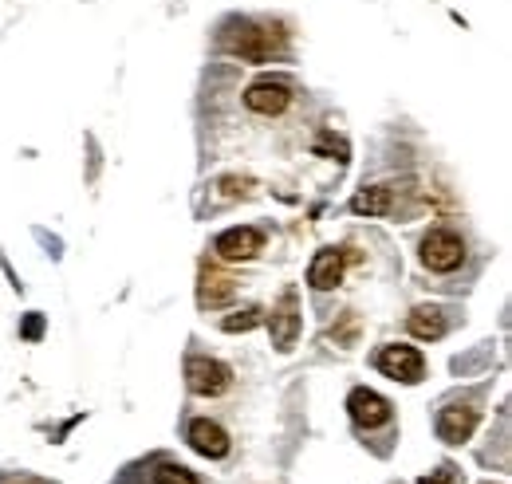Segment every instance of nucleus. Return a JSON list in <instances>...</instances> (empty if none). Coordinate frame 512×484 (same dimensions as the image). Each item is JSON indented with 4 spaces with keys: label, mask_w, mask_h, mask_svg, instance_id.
Returning <instances> with one entry per match:
<instances>
[{
    "label": "nucleus",
    "mask_w": 512,
    "mask_h": 484,
    "mask_svg": "<svg viewBox=\"0 0 512 484\" xmlns=\"http://www.w3.org/2000/svg\"><path fill=\"white\" fill-rule=\"evenodd\" d=\"M268 327H272V347L276 351H292L296 347V339H300V292L296 288H284L280 292Z\"/></svg>",
    "instance_id": "f03ea898"
},
{
    "label": "nucleus",
    "mask_w": 512,
    "mask_h": 484,
    "mask_svg": "<svg viewBox=\"0 0 512 484\" xmlns=\"http://www.w3.org/2000/svg\"><path fill=\"white\" fill-rule=\"evenodd\" d=\"M154 484H197L190 469H182V465H162L158 473H154Z\"/></svg>",
    "instance_id": "dca6fc26"
},
{
    "label": "nucleus",
    "mask_w": 512,
    "mask_h": 484,
    "mask_svg": "<svg viewBox=\"0 0 512 484\" xmlns=\"http://www.w3.org/2000/svg\"><path fill=\"white\" fill-rule=\"evenodd\" d=\"M406 327L418 339H442L446 335V315H442V307H414L410 319H406Z\"/></svg>",
    "instance_id": "ddd939ff"
},
{
    "label": "nucleus",
    "mask_w": 512,
    "mask_h": 484,
    "mask_svg": "<svg viewBox=\"0 0 512 484\" xmlns=\"http://www.w3.org/2000/svg\"><path fill=\"white\" fill-rule=\"evenodd\" d=\"M347 414H351V422L363 425V429H379V425L390 422V402H386L383 394L359 386V390L347 394Z\"/></svg>",
    "instance_id": "0eeeda50"
},
{
    "label": "nucleus",
    "mask_w": 512,
    "mask_h": 484,
    "mask_svg": "<svg viewBox=\"0 0 512 484\" xmlns=\"http://www.w3.org/2000/svg\"><path fill=\"white\" fill-rule=\"evenodd\" d=\"M375 363H379V370H383L386 378L406 382V386L422 382V374H426V359H422V351H418V347H406V343H390V347H383Z\"/></svg>",
    "instance_id": "7ed1b4c3"
},
{
    "label": "nucleus",
    "mask_w": 512,
    "mask_h": 484,
    "mask_svg": "<svg viewBox=\"0 0 512 484\" xmlns=\"http://www.w3.org/2000/svg\"><path fill=\"white\" fill-rule=\"evenodd\" d=\"M40 331H44V319H40V315H32V319H28V327H24V335H28V339H36Z\"/></svg>",
    "instance_id": "6ab92c4d"
},
{
    "label": "nucleus",
    "mask_w": 512,
    "mask_h": 484,
    "mask_svg": "<svg viewBox=\"0 0 512 484\" xmlns=\"http://www.w3.org/2000/svg\"><path fill=\"white\" fill-rule=\"evenodd\" d=\"M237 296V284L229 276H217V272H205L201 284H197V303L201 307H225V303Z\"/></svg>",
    "instance_id": "f8f14e48"
},
{
    "label": "nucleus",
    "mask_w": 512,
    "mask_h": 484,
    "mask_svg": "<svg viewBox=\"0 0 512 484\" xmlns=\"http://www.w3.org/2000/svg\"><path fill=\"white\" fill-rule=\"evenodd\" d=\"M351 209H355V213H367V217H383V213H390V189H386V185L359 189V193L351 197Z\"/></svg>",
    "instance_id": "4468645a"
},
{
    "label": "nucleus",
    "mask_w": 512,
    "mask_h": 484,
    "mask_svg": "<svg viewBox=\"0 0 512 484\" xmlns=\"http://www.w3.org/2000/svg\"><path fill=\"white\" fill-rule=\"evenodd\" d=\"M260 248H264V237H260V229H249V225L225 229V233L213 241V252H217L221 260H253Z\"/></svg>",
    "instance_id": "6e6552de"
},
{
    "label": "nucleus",
    "mask_w": 512,
    "mask_h": 484,
    "mask_svg": "<svg viewBox=\"0 0 512 484\" xmlns=\"http://www.w3.org/2000/svg\"><path fill=\"white\" fill-rule=\"evenodd\" d=\"M190 445L193 453H201L209 461H221L229 453V433L217 422H209V418H197V422H190Z\"/></svg>",
    "instance_id": "1a4fd4ad"
},
{
    "label": "nucleus",
    "mask_w": 512,
    "mask_h": 484,
    "mask_svg": "<svg viewBox=\"0 0 512 484\" xmlns=\"http://www.w3.org/2000/svg\"><path fill=\"white\" fill-rule=\"evenodd\" d=\"M12 484H44V481H32V477H20V481H12Z\"/></svg>",
    "instance_id": "aec40b11"
},
{
    "label": "nucleus",
    "mask_w": 512,
    "mask_h": 484,
    "mask_svg": "<svg viewBox=\"0 0 512 484\" xmlns=\"http://www.w3.org/2000/svg\"><path fill=\"white\" fill-rule=\"evenodd\" d=\"M221 48L229 56H241L249 63H268L276 60L288 48V36L276 24H256V20H233L221 36Z\"/></svg>",
    "instance_id": "f257e3e1"
},
{
    "label": "nucleus",
    "mask_w": 512,
    "mask_h": 484,
    "mask_svg": "<svg viewBox=\"0 0 512 484\" xmlns=\"http://www.w3.org/2000/svg\"><path fill=\"white\" fill-rule=\"evenodd\" d=\"M473 429H477V410H473V406H461V402H457V406H446L442 418H438V437L449 441V445L469 441Z\"/></svg>",
    "instance_id": "9d476101"
},
{
    "label": "nucleus",
    "mask_w": 512,
    "mask_h": 484,
    "mask_svg": "<svg viewBox=\"0 0 512 484\" xmlns=\"http://www.w3.org/2000/svg\"><path fill=\"white\" fill-rule=\"evenodd\" d=\"M292 103V87L284 79H256L245 87V107L256 115H280Z\"/></svg>",
    "instance_id": "423d86ee"
},
{
    "label": "nucleus",
    "mask_w": 512,
    "mask_h": 484,
    "mask_svg": "<svg viewBox=\"0 0 512 484\" xmlns=\"http://www.w3.org/2000/svg\"><path fill=\"white\" fill-rule=\"evenodd\" d=\"M217 189H221V197H241V193L253 189V182H249V178H221Z\"/></svg>",
    "instance_id": "f3484780"
},
{
    "label": "nucleus",
    "mask_w": 512,
    "mask_h": 484,
    "mask_svg": "<svg viewBox=\"0 0 512 484\" xmlns=\"http://www.w3.org/2000/svg\"><path fill=\"white\" fill-rule=\"evenodd\" d=\"M461 260H465V244L449 229H434L422 241V264L430 272H453V268H461Z\"/></svg>",
    "instance_id": "20e7f679"
},
{
    "label": "nucleus",
    "mask_w": 512,
    "mask_h": 484,
    "mask_svg": "<svg viewBox=\"0 0 512 484\" xmlns=\"http://www.w3.org/2000/svg\"><path fill=\"white\" fill-rule=\"evenodd\" d=\"M256 323H260V307H245V311H237V315H229L221 327L229 331V335H237V331H253Z\"/></svg>",
    "instance_id": "2eb2a0df"
},
{
    "label": "nucleus",
    "mask_w": 512,
    "mask_h": 484,
    "mask_svg": "<svg viewBox=\"0 0 512 484\" xmlns=\"http://www.w3.org/2000/svg\"><path fill=\"white\" fill-rule=\"evenodd\" d=\"M339 280H343V252H339V248L316 252V260H312V268H308V284H312L316 292H331V288H339Z\"/></svg>",
    "instance_id": "9b49d317"
},
{
    "label": "nucleus",
    "mask_w": 512,
    "mask_h": 484,
    "mask_svg": "<svg viewBox=\"0 0 512 484\" xmlns=\"http://www.w3.org/2000/svg\"><path fill=\"white\" fill-rule=\"evenodd\" d=\"M186 382H190L193 394H201V398H217V394L229 390L233 370H229L225 363H217V359H190V363H186Z\"/></svg>",
    "instance_id": "39448f33"
},
{
    "label": "nucleus",
    "mask_w": 512,
    "mask_h": 484,
    "mask_svg": "<svg viewBox=\"0 0 512 484\" xmlns=\"http://www.w3.org/2000/svg\"><path fill=\"white\" fill-rule=\"evenodd\" d=\"M418 484H457V477H453V473H446V469H442V473H430V477H422V481Z\"/></svg>",
    "instance_id": "a211bd4d"
}]
</instances>
